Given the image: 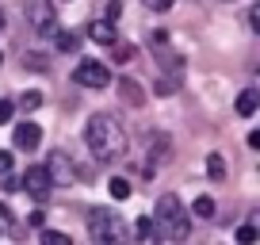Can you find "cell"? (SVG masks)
<instances>
[{"label":"cell","mask_w":260,"mask_h":245,"mask_svg":"<svg viewBox=\"0 0 260 245\" xmlns=\"http://www.w3.org/2000/svg\"><path fill=\"white\" fill-rule=\"evenodd\" d=\"M84 142L88 149L100 157V161H119L126 154V131H122V122L107 111H96L84 127Z\"/></svg>","instance_id":"obj_1"},{"label":"cell","mask_w":260,"mask_h":245,"mask_svg":"<svg viewBox=\"0 0 260 245\" xmlns=\"http://www.w3.org/2000/svg\"><path fill=\"white\" fill-rule=\"evenodd\" d=\"M157 234L165 241H187V234H191V215L184 211L180 196H172V192L157 199Z\"/></svg>","instance_id":"obj_2"},{"label":"cell","mask_w":260,"mask_h":245,"mask_svg":"<svg viewBox=\"0 0 260 245\" xmlns=\"http://www.w3.org/2000/svg\"><path fill=\"white\" fill-rule=\"evenodd\" d=\"M88 230H92V241H96V245H130L126 226H122V219L115 211L96 207V211L88 215Z\"/></svg>","instance_id":"obj_3"},{"label":"cell","mask_w":260,"mask_h":245,"mask_svg":"<svg viewBox=\"0 0 260 245\" xmlns=\"http://www.w3.org/2000/svg\"><path fill=\"white\" fill-rule=\"evenodd\" d=\"M73 81H77V84H84V88H107V84H111V69H107V62L84 57V62H77Z\"/></svg>","instance_id":"obj_4"},{"label":"cell","mask_w":260,"mask_h":245,"mask_svg":"<svg viewBox=\"0 0 260 245\" xmlns=\"http://www.w3.org/2000/svg\"><path fill=\"white\" fill-rule=\"evenodd\" d=\"M23 12H27V19H31V27L39 35H54L57 31V12H54L50 0H27Z\"/></svg>","instance_id":"obj_5"},{"label":"cell","mask_w":260,"mask_h":245,"mask_svg":"<svg viewBox=\"0 0 260 245\" xmlns=\"http://www.w3.org/2000/svg\"><path fill=\"white\" fill-rule=\"evenodd\" d=\"M19 188L27 192L31 199H46L50 196V188H54V180H50V172H46V165H31V169L23 172V180H19Z\"/></svg>","instance_id":"obj_6"},{"label":"cell","mask_w":260,"mask_h":245,"mask_svg":"<svg viewBox=\"0 0 260 245\" xmlns=\"http://www.w3.org/2000/svg\"><path fill=\"white\" fill-rule=\"evenodd\" d=\"M39 142H42V127L39 122H16V149L31 154V149H39Z\"/></svg>","instance_id":"obj_7"},{"label":"cell","mask_w":260,"mask_h":245,"mask_svg":"<svg viewBox=\"0 0 260 245\" xmlns=\"http://www.w3.org/2000/svg\"><path fill=\"white\" fill-rule=\"evenodd\" d=\"M46 172H50L54 184H69V180L77 176V169L69 165V157H65V154H50L46 157Z\"/></svg>","instance_id":"obj_8"},{"label":"cell","mask_w":260,"mask_h":245,"mask_svg":"<svg viewBox=\"0 0 260 245\" xmlns=\"http://www.w3.org/2000/svg\"><path fill=\"white\" fill-rule=\"evenodd\" d=\"M88 39L92 42H104V46H115V23L111 19H96V23H88Z\"/></svg>","instance_id":"obj_9"},{"label":"cell","mask_w":260,"mask_h":245,"mask_svg":"<svg viewBox=\"0 0 260 245\" xmlns=\"http://www.w3.org/2000/svg\"><path fill=\"white\" fill-rule=\"evenodd\" d=\"M119 92H122V100H126V104H134V107H142V100H146L142 84L130 81V77H122V81H119Z\"/></svg>","instance_id":"obj_10"},{"label":"cell","mask_w":260,"mask_h":245,"mask_svg":"<svg viewBox=\"0 0 260 245\" xmlns=\"http://www.w3.org/2000/svg\"><path fill=\"white\" fill-rule=\"evenodd\" d=\"M256 107H260V92L245 88L241 96H237V115H241V119H249V115H256Z\"/></svg>","instance_id":"obj_11"},{"label":"cell","mask_w":260,"mask_h":245,"mask_svg":"<svg viewBox=\"0 0 260 245\" xmlns=\"http://www.w3.org/2000/svg\"><path fill=\"white\" fill-rule=\"evenodd\" d=\"M54 39H57V50H65V54L81 50V31H54Z\"/></svg>","instance_id":"obj_12"},{"label":"cell","mask_w":260,"mask_h":245,"mask_svg":"<svg viewBox=\"0 0 260 245\" xmlns=\"http://www.w3.org/2000/svg\"><path fill=\"white\" fill-rule=\"evenodd\" d=\"M39 245H73V237L61 234V230H46V226H42L39 230Z\"/></svg>","instance_id":"obj_13"},{"label":"cell","mask_w":260,"mask_h":245,"mask_svg":"<svg viewBox=\"0 0 260 245\" xmlns=\"http://www.w3.org/2000/svg\"><path fill=\"white\" fill-rule=\"evenodd\" d=\"M207 172H211V180H226V161H222V154H207Z\"/></svg>","instance_id":"obj_14"},{"label":"cell","mask_w":260,"mask_h":245,"mask_svg":"<svg viewBox=\"0 0 260 245\" xmlns=\"http://www.w3.org/2000/svg\"><path fill=\"white\" fill-rule=\"evenodd\" d=\"M130 234H134V241H138V245H146L149 237H153V222H149V219H138Z\"/></svg>","instance_id":"obj_15"},{"label":"cell","mask_w":260,"mask_h":245,"mask_svg":"<svg viewBox=\"0 0 260 245\" xmlns=\"http://www.w3.org/2000/svg\"><path fill=\"white\" fill-rule=\"evenodd\" d=\"M191 215H199V219H214V199L211 196H199L191 203Z\"/></svg>","instance_id":"obj_16"},{"label":"cell","mask_w":260,"mask_h":245,"mask_svg":"<svg viewBox=\"0 0 260 245\" xmlns=\"http://www.w3.org/2000/svg\"><path fill=\"white\" fill-rule=\"evenodd\" d=\"M111 196L115 199H130V180L126 176H115L111 180Z\"/></svg>","instance_id":"obj_17"},{"label":"cell","mask_w":260,"mask_h":245,"mask_svg":"<svg viewBox=\"0 0 260 245\" xmlns=\"http://www.w3.org/2000/svg\"><path fill=\"white\" fill-rule=\"evenodd\" d=\"M39 104H42V92H23V96H19V107H23V111H35Z\"/></svg>","instance_id":"obj_18"},{"label":"cell","mask_w":260,"mask_h":245,"mask_svg":"<svg viewBox=\"0 0 260 245\" xmlns=\"http://www.w3.org/2000/svg\"><path fill=\"white\" fill-rule=\"evenodd\" d=\"M256 241V226H241L237 230V245H252Z\"/></svg>","instance_id":"obj_19"},{"label":"cell","mask_w":260,"mask_h":245,"mask_svg":"<svg viewBox=\"0 0 260 245\" xmlns=\"http://www.w3.org/2000/svg\"><path fill=\"white\" fill-rule=\"evenodd\" d=\"M16 115V100H0V122H12Z\"/></svg>","instance_id":"obj_20"},{"label":"cell","mask_w":260,"mask_h":245,"mask_svg":"<svg viewBox=\"0 0 260 245\" xmlns=\"http://www.w3.org/2000/svg\"><path fill=\"white\" fill-rule=\"evenodd\" d=\"M12 165H16V157H12L8 149H0V176H8V172H12Z\"/></svg>","instance_id":"obj_21"},{"label":"cell","mask_w":260,"mask_h":245,"mask_svg":"<svg viewBox=\"0 0 260 245\" xmlns=\"http://www.w3.org/2000/svg\"><path fill=\"white\" fill-rule=\"evenodd\" d=\"M27 222H31L35 230H42V226H46V211H31V219H27Z\"/></svg>","instance_id":"obj_22"},{"label":"cell","mask_w":260,"mask_h":245,"mask_svg":"<svg viewBox=\"0 0 260 245\" xmlns=\"http://www.w3.org/2000/svg\"><path fill=\"white\" fill-rule=\"evenodd\" d=\"M176 0H146V8H153V12H165V8H172Z\"/></svg>","instance_id":"obj_23"},{"label":"cell","mask_w":260,"mask_h":245,"mask_svg":"<svg viewBox=\"0 0 260 245\" xmlns=\"http://www.w3.org/2000/svg\"><path fill=\"white\" fill-rule=\"evenodd\" d=\"M119 12H122V4H119V0H111V4H107V19L115 23V19H119Z\"/></svg>","instance_id":"obj_24"},{"label":"cell","mask_w":260,"mask_h":245,"mask_svg":"<svg viewBox=\"0 0 260 245\" xmlns=\"http://www.w3.org/2000/svg\"><path fill=\"white\" fill-rule=\"evenodd\" d=\"M27 69H46V62L39 54H27Z\"/></svg>","instance_id":"obj_25"},{"label":"cell","mask_w":260,"mask_h":245,"mask_svg":"<svg viewBox=\"0 0 260 245\" xmlns=\"http://www.w3.org/2000/svg\"><path fill=\"white\" fill-rule=\"evenodd\" d=\"M0 188L12 196V192H19V180H16V176H4V184H0Z\"/></svg>","instance_id":"obj_26"},{"label":"cell","mask_w":260,"mask_h":245,"mask_svg":"<svg viewBox=\"0 0 260 245\" xmlns=\"http://www.w3.org/2000/svg\"><path fill=\"white\" fill-rule=\"evenodd\" d=\"M130 54H134L130 46H119V50H115V57H119V62H130Z\"/></svg>","instance_id":"obj_27"},{"label":"cell","mask_w":260,"mask_h":245,"mask_svg":"<svg viewBox=\"0 0 260 245\" xmlns=\"http://www.w3.org/2000/svg\"><path fill=\"white\" fill-rule=\"evenodd\" d=\"M0 219H8V207H4V203H0Z\"/></svg>","instance_id":"obj_28"},{"label":"cell","mask_w":260,"mask_h":245,"mask_svg":"<svg viewBox=\"0 0 260 245\" xmlns=\"http://www.w3.org/2000/svg\"><path fill=\"white\" fill-rule=\"evenodd\" d=\"M0 31H4V16H0Z\"/></svg>","instance_id":"obj_29"},{"label":"cell","mask_w":260,"mask_h":245,"mask_svg":"<svg viewBox=\"0 0 260 245\" xmlns=\"http://www.w3.org/2000/svg\"><path fill=\"white\" fill-rule=\"evenodd\" d=\"M0 62H4V54H0Z\"/></svg>","instance_id":"obj_30"}]
</instances>
